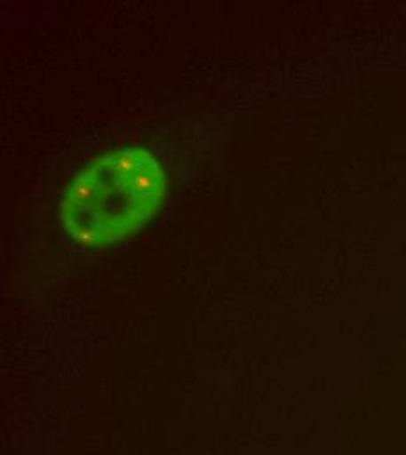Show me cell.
Wrapping results in <instances>:
<instances>
[{
	"instance_id": "obj_1",
	"label": "cell",
	"mask_w": 406,
	"mask_h": 455,
	"mask_svg": "<svg viewBox=\"0 0 406 455\" xmlns=\"http://www.w3.org/2000/svg\"><path fill=\"white\" fill-rule=\"evenodd\" d=\"M163 196V173L156 158L128 148L90 165L68 188L61 218L83 245H104L142 227Z\"/></svg>"
}]
</instances>
